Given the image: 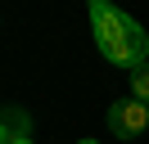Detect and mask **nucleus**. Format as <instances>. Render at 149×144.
I'll use <instances>...</instances> for the list:
<instances>
[{
  "instance_id": "6",
  "label": "nucleus",
  "mask_w": 149,
  "mask_h": 144,
  "mask_svg": "<svg viewBox=\"0 0 149 144\" xmlns=\"http://www.w3.org/2000/svg\"><path fill=\"white\" fill-rule=\"evenodd\" d=\"M0 144H32V140H0Z\"/></svg>"
},
{
  "instance_id": "7",
  "label": "nucleus",
  "mask_w": 149,
  "mask_h": 144,
  "mask_svg": "<svg viewBox=\"0 0 149 144\" xmlns=\"http://www.w3.org/2000/svg\"><path fill=\"white\" fill-rule=\"evenodd\" d=\"M77 144H100V140H77Z\"/></svg>"
},
{
  "instance_id": "4",
  "label": "nucleus",
  "mask_w": 149,
  "mask_h": 144,
  "mask_svg": "<svg viewBox=\"0 0 149 144\" xmlns=\"http://www.w3.org/2000/svg\"><path fill=\"white\" fill-rule=\"evenodd\" d=\"M0 140H32V117L23 108H5V126H0Z\"/></svg>"
},
{
  "instance_id": "1",
  "label": "nucleus",
  "mask_w": 149,
  "mask_h": 144,
  "mask_svg": "<svg viewBox=\"0 0 149 144\" xmlns=\"http://www.w3.org/2000/svg\"><path fill=\"white\" fill-rule=\"evenodd\" d=\"M100 54L109 63H118V68H127V72H136V68H145L149 63V36H145V27H131L122 41H113V45H100Z\"/></svg>"
},
{
  "instance_id": "5",
  "label": "nucleus",
  "mask_w": 149,
  "mask_h": 144,
  "mask_svg": "<svg viewBox=\"0 0 149 144\" xmlns=\"http://www.w3.org/2000/svg\"><path fill=\"white\" fill-rule=\"evenodd\" d=\"M131 99H140V104L149 108V63L131 72Z\"/></svg>"
},
{
  "instance_id": "3",
  "label": "nucleus",
  "mask_w": 149,
  "mask_h": 144,
  "mask_svg": "<svg viewBox=\"0 0 149 144\" xmlns=\"http://www.w3.org/2000/svg\"><path fill=\"white\" fill-rule=\"evenodd\" d=\"M109 131L118 140H136L140 131H149V108L140 99H122V104L109 108Z\"/></svg>"
},
{
  "instance_id": "2",
  "label": "nucleus",
  "mask_w": 149,
  "mask_h": 144,
  "mask_svg": "<svg viewBox=\"0 0 149 144\" xmlns=\"http://www.w3.org/2000/svg\"><path fill=\"white\" fill-rule=\"evenodd\" d=\"M91 23H95V41H100V45H113V41H122V36L136 27V18L122 14V9L109 5V0H91Z\"/></svg>"
}]
</instances>
